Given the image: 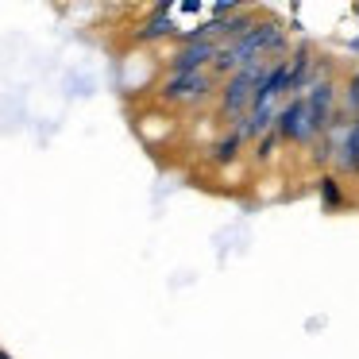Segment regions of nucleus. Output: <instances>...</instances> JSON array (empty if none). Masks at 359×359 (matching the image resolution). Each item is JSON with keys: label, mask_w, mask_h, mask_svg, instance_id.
<instances>
[{"label": "nucleus", "mask_w": 359, "mask_h": 359, "mask_svg": "<svg viewBox=\"0 0 359 359\" xmlns=\"http://www.w3.org/2000/svg\"><path fill=\"white\" fill-rule=\"evenodd\" d=\"M271 70V62L266 58H255V62H248L243 70H236L232 78L224 81V89H220V104H217V112H220V120L224 124H240L243 116H248V109H251V101H255V89H259V81H263V74Z\"/></svg>", "instance_id": "f257e3e1"}, {"label": "nucleus", "mask_w": 359, "mask_h": 359, "mask_svg": "<svg viewBox=\"0 0 359 359\" xmlns=\"http://www.w3.org/2000/svg\"><path fill=\"white\" fill-rule=\"evenodd\" d=\"M212 89H217L212 70H201V74H170L158 93H163L166 104H201L212 97Z\"/></svg>", "instance_id": "f03ea898"}, {"label": "nucleus", "mask_w": 359, "mask_h": 359, "mask_svg": "<svg viewBox=\"0 0 359 359\" xmlns=\"http://www.w3.org/2000/svg\"><path fill=\"white\" fill-rule=\"evenodd\" d=\"M274 135H278V143H290V147H313V120H309L305 97H290V101L282 104Z\"/></svg>", "instance_id": "7ed1b4c3"}, {"label": "nucleus", "mask_w": 359, "mask_h": 359, "mask_svg": "<svg viewBox=\"0 0 359 359\" xmlns=\"http://www.w3.org/2000/svg\"><path fill=\"white\" fill-rule=\"evenodd\" d=\"M286 62H290L286 101H290V97H305V89L313 86V78H317V70H320V62H317V55H313V47H309V43H297V50L286 58Z\"/></svg>", "instance_id": "20e7f679"}, {"label": "nucleus", "mask_w": 359, "mask_h": 359, "mask_svg": "<svg viewBox=\"0 0 359 359\" xmlns=\"http://www.w3.org/2000/svg\"><path fill=\"white\" fill-rule=\"evenodd\" d=\"M170 35H178V24L170 20V4H158V8L143 20V27L135 32V39L140 43H158V39H170Z\"/></svg>", "instance_id": "39448f33"}, {"label": "nucleus", "mask_w": 359, "mask_h": 359, "mask_svg": "<svg viewBox=\"0 0 359 359\" xmlns=\"http://www.w3.org/2000/svg\"><path fill=\"white\" fill-rule=\"evenodd\" d=\"M243 143H248V140H243L236 128H232V132H224V135H220V143L212 147V163H217V166L236 163V158H240V151H243Z\"/></svg>", "instance_id": "423d86ee"}, {"label": "nucleus", "mask_w": 359, "mask_h": 359, "mask_svg": "<svg viewBox=\"0 0 359 359\" xmlns=\"http://www.w3.org/2000/svg\"><path fill=\"white\" fill-rule=\"evenodd\" d=\"M317 194H320V205H325V209H340L344 205V189H340V178H336V174H325V178L317 182Z\"/></svg>", "instance_id": "0eeeda50"}, {"label": "nucleus", "mask_w": 359, "mask_h": 359, "mask_svg": "<svg viewBox=\"0 0 359 359\" xmlns=\"http://www.w3.org/2000/svg\"><path fill=\"white\" fill-rule=\"evenodd\" d=\"M351 47H355V50H359V39H351Z\"/></svg>", "instance_id": "6e6552de"}, {"label": "nucleus", "mask_w": 359, "mask_h": 359, "mask_svg": "<svg viewBox=\"0 0 359 359\" xmlns=\"http://www.w3.org/2000/svg\"><path fill=\"white\" fill-rule=\"evenodd\" d=\"M351 12H355V20H359V4H355V8H351Z\"/></svg>", "instance_id": "1a4fd4ad"}]
</instances>
